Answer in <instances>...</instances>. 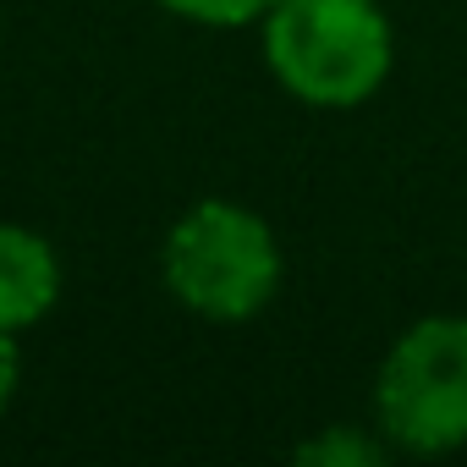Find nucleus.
<instances>
[{
	"instance_id": "39448f33",
	"label": "nucleus",
	"mask_w": 467,
	"mask_h": 467,
	"mask_svg": "<svg viewBox=\"0 0 467 467\" xmlns=\"http://www.w3.org/2000/svg\"><path fill=\"white\" fill-rule=\"evenodd\" d=\"M160 6L203 28H243V23H265L275 0H160Z\"/></svg>"
},
{
	"instance_id": "f257e3e1",
	"label": "nucleus",
	"mask_w": 467,
	"mask_h": 467,
	"mask_svg": "<svg viewBox=\"0 0 467 467\" xmlns=\"http://www.w3.org/2000/svg\"><path fill=\"white\" fill-rule=\"evenodd\" d=\"M390 23L374 0H275L265 61L308 105H363L390 78Z\"/></svg>"
},
{
	"instance_id": "f03ea898",
	"label": "nucleus",
	"mask_w": 467,
	"mask_h": 467,
	"mask_svg": "<svg viewBox=\"0 0 467 467\" xmlns=\"http://www.w3.org/2000/svg\"><path fill=\"white\" fill-rule=\"evenodd\" d=\"M160 270L182 308L203 319H254L281 286V248L254 209L203 198L171 225Z\"/></svg>"
},
{
	"instance_id": "423d86ee",
	"label": "nucleus",
	"mask_w": 467,
	"mask_h": 467,
	"mask_svg": "<svg viewBox=\"0 0 467 467\" xmlns=\"http://www.w3.org/2000/svg\"><path fill=\"white\" fill-rule=\"evenodd\" d=\"M297 456H303V462H330V467H341V462H347V467H368V462H379V445L363 440V434H352V429H336V434L303 445Z\"/></svg>"
},
{
	"instance_id": "0eeeda50",
	"label": "nucleus",
	"mask_w": 467,
	"mask_h": 467,
	"mask_svg": "<svg viewBox=\"0 0 467 467\" xmlns=\"http://www.w3.org/2000/svg\"><path fill=\"white\" fill-rule=\"evenodd\" d=\"M23 385V347H17V330H0V412L12 407Z\"/></svg>"
},
{
	"instance_id": "7ed1b4c3",
	"label": "nucleus",
	"mask_w": 467,
	"mask_h": 467,
	"mask_svg": "<svg viewBox=\"0 0 467 467\" xmlns=\"http://www.w3.org/2000/svg\"><path fill=\"white\" fill-rule=\"evenodd\" d=\"M374 412L390 445L440 456L467 440V319L434 314L396 336L374 379Z\"/></svg>"
},
{
	"instance_id": "20e7f679",
	"label": "nucleus",
	"mask_w": 467,
	"mask_h": 467,
	"mask_svg": "<svg viewBox=\"0 0 467 467\" xmlns=\"http://www.w3.org/2000/svg\"><path fill=\"white\" fill-rule=\"evenodd\" d=\"M61 297V259L28 225H0V330L39 325Z\"/></svg>"
}]
</instances>
